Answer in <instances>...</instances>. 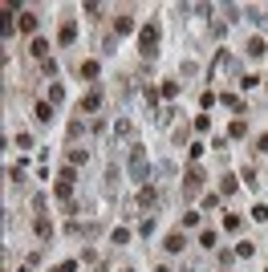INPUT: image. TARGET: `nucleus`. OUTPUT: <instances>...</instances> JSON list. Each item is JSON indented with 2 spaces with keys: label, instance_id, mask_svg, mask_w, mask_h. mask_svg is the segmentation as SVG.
<instances>
[{
  "label": "nucleus",
  "instance_id": "6e6552de",
  "mask_svg": "<svg viewBox=\"0 0 268 272\" xmlns=\"http://www.w3.org/2000/svg\"><path fill=\"white\" fill-rule=\"evenodd\" d=\"M130 130H134V126L126 122V118H122V122H118V126H114V134H122V138H130Z\"/></svg>",
  "mask_w": 268,
  "mask_h": 272
},
{
  "label": "nucleus",
  "instance_id": "f257e3e1",
  "mask_svg": "<svg viewBox=\"0 0 268 272\" xmlns=\"http://www.w3.org/2000/svg\"><path fill=\"white\" fill-rule=\"evenodd\" d=\"M155 45H159V28H155V24H146V28H142V53H146V57H155V53H159Z\"/></svg>",
  "mask_w": 268,
  "mask_h": 272
},
{
  "label": "nucleus",
  "instance_id": "7ed1b4c3",
  "mask_svg": "<svg viewBox=\"0 0 268 272\" xmlns=\"http://www.w3.org/2000/svg\"><path fill=\"white\" fill-rule=\"evenodd\" d=\"M130 28H134V20H130L126 12H122V16H118V20H114V33H118V37H122V33H130Z\"/></svg>",
  "mask_w": 268,
  "mask_h": 272
},
{
  "label": "nucleus",
  "instance_id": "1a4fd4ad",
  "mask_svg": "<svg viewBox=\"0 0 268 272\" xmlns=\"http://www.w3.org/2000/svg\"><path fill=\"white\" fill-rule=\"evenodd\" d=\"M248 53H252V57H260V53H264V41H260V37H256V41H248Z\"/></svg>",
  "mask_w": 268,
  "mask_h": 272
},
{
  "label": "nucleus",
  "instance_id": "39448f33",
  "mask_svg": "<svg viewBox=\"0 0 268 272\" xmlns=\"http://www.w3.org/2000/svg\"><path fill=\"white\" fill-rule=\"evenodd\" d=\"M98 102H102L98 89H94V94H85V98H81V114H85V110H98Z\"/></svg>",
  "mask_w": 268,
  "mask_h": 272
},
{
  "label": "nucleus",
  "instance_id": "0eeeda50",
  "mask_svg": "<svg viewBox=\"0 0 268 272\" xmlns=\"http://www.w3.org/2000/svg\"><path fill=\"white\" fill-rule=\"evenodd\" d=\"M33 28H37V16L24 12V16H20V33H33Z\"/></svg>",
  "mask_w": 268,
  "mask_h": 272
},
{
  "label": "nucleus",
  "instance_id": "20e7f679",
  "mask_svg": "<svg viewBox=\"0 0 268 272\" xmlns=\"http://www.w3.org/2000/svg\"><path fill=\"white\" fill-rule=\"evenodd\" d=\"M183 244H187V240L179 236V232H171V236H167V252H183Z\"/></svg>",
  "mask_w": 268,
  "mask_h": 272
},
{
  "label": "nucleus",
  "instance_id": "9d476101",
  "mask_svg": "<svg viewBox=\"0 0 268 272\" xmlns=\"http://www.w3.org/2000/svg\"><path fill=\"white\" fill-rule=\"evenodd\" d=\"M57 272H73V264H61V268H57Z\"/></svg>",
  "mask_w": 268,
  "mask_h": 272
},
{
  "label": "nucleus",
  "instance_id": "423d86ee",
  "mask_svg": "<svg viewBox=\"0 0 268 272\" xmlns=\"http://www.w3.org/2000/svg\"><path fill=\"white\" fill-rule=\"evenodd\" d=\"M73 37H77V24H73V20H65V24H61V45H69Z\"/></svg>",
  "mask_w": 268,
  "mask_h": 272
},
{
  "label": "nucleus",
  "instance_id": "f03ea898",
  "mask_svg": "<svg viewBox=\"0 0 268 272\" xmlns=\"http://www.w3.org/2000/svg\"><path fill=\"white\" fill-rule=\"evenodd\" d=\"M130 171H134V179H146V150H142V146H134V155H130Z\"/></svg>",
  "mask_w": 268,
  "mask_h": 272
}]
</instances>
